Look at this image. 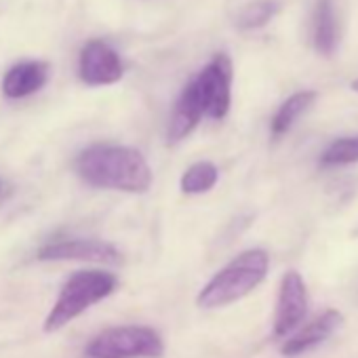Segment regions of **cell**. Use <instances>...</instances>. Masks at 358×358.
I'll list each match as a JSON object with an SVG mask.
<instances>
[{
  "label": "cell",
  "mask_w": 358,
  "mask_h": 358,
  "mask_svg": "<svg viewBox=\"0 0 358 358\" xmlns=\"http://www.w3.org/2000/svg\"><path fill=\"white\" fill-rule=\"evenodd\" d=\"M312 43L314 49L329 57L339 47V20L333 0H316L312 17Z\"/></svg>",
  "instance_id": "obj_12"
},
{
  "label": "cell",
  "mask_w": 358,
  "mask_h": 358,
  "mask_svg": "<svg viewBox=\"0 0 358 358\" xmlns=\"http://www.w3.org/2000/svg\"><path fill=\"white\" fill-rule=\"evenodd\" d=\"M314 101H316L314 91H299V93H293L289 99H285L280 108L276 110V114L272 116V122H270L272 137L280 139L282 135H287L291 127L312 108Z\"/></svg>",
  "instance_id": "obj_13"
},
{
  "label": "cell",
  "mask_w": 358,
  "mask_h": 358,
  "mask_svg": "<svg viewBox=\"0 0 358 358\" xmlns=\"http://www.w3.org/2000/svg\"><path fill=\"white\" fill-rule=\"evenodd\" d=\"M232 59L226 53H217L192 80L203 106L205 116L213 120L226 118L232 103Z\"/></svg>",
  "instance_id": "obj_5"
},
{
  "label": "cell",
  "mask_w": 358,
  "mask_h": 358,
  "mask_svg": "<svg viewBox=\"0 0 358 358\" xmlns=\"http://www.w3.org/2000/svg\"><path fill=\"white\" fill-rule=\"evenodd\" d=\"M358 162V135L339 137L320 154V166H345Z\"/></svg>",
  "instance_id": "obj_16"
},
{
  "label": "cell",
  "mask_w": 358,
  "mask_h": 358,
  "mask_svg": "<svg viewBox=\"0 0 358 358\" xmlns=\"http://www.w3.org/2000/svg\"><path fill=\"white\" fill-rule=\"evenodd\" d=\"M341 324H343V314L339 310H335V308L324 310L322 314H318L312 322L301 327L293 337H289L282 343V354L299 356V354L320 345L322 341H327Z\"/></svg>",
  "instance_id": "obj_9"
},
{
  "label": "cell",
  "mask_w": 358,
  "mask_h": 358,
  "mask_svg": "<svg viewBox=\"0 0 358 358\" xmlns=\"http://www.w3.org/2000/svg\"><path fill=\"white\" fill-rule=\"evenodd\" d=\"M164 341L150 327H112L87 345L89 358H162Z\"/></svg>",
  "instance_id": "obj_4"
},
{
  "label": "cell",
  "mask_w": 358,
  "mask_h": 358,
  "mask_svg": "<svg viewBox=\"0 0 358 358\" xmlns=\"http://www.w3.org/2000/svg\"><path fill=\"white\" fill-rule=\"evenodd\" d=\"M350 89L358 93V78H356V80H352V85H350Z\"/></svg>",
  "instance_id": "obj_17"
},
{
  "label": "cell",
  "mask_w": 358,
  "mask_h": 358,
  "mask_svg": "<svg viewBox=\"0 0 358 358\" xmlns=\"http://www.w3.org/2000/svg\"><path fill=\"white\" fill-rule=\"evenodd\" d=\"M36 259L41 262H89V264H103V266L122 264L120 251L114 245L97 241V238H72V241L49 243L38 249Z\"/></svg>",
  "instance_id": "obj_6"
},
{
  "label": "cell",
  "mask_w": 358,
  "mask_h": 358,
  "mask_svg": "<svg viewBox=\"0 0 358 358\" xmlns=\"http://www.w3.org/2000/svg\"><path fill=\"white\" fill-rule=\"evenodd\" d=\"M270 257L264 249H249L224 266L199 293L196 303L205 310L230 306L247 297L268 276Z\"/></svg>",
  "instance_id": "obj_2"
},
{
  "label": "cell",
  "mask_w": 358,
  "mask_h": 358,
  "mask_svg": "<svg viewBox=\"0 0 358 358\" xmlns=\"http://www.w3.org/2000/svg\"><path fill=\"white\" fill-rule=\"evenodd\" d=\"M120 55L103 41H89L78 57V76L89 87H108L122 78Z\"/></svg>",
  "instance_id": "obj_8"
},
{
  "label": "cell",
  "mask_w": 358,
  "mask_h": 358,
  "mask_svg": "<svg viewBox=\"0 0 358 358\" xmlns=\"http://www.w3.org/2000/svg\"><path fill=\"white\" fill-rule=\"evenodd\" d=\"M118 287V278L112 272L103 270H83L72 274L59 291L57 301L45 318L43 329L47 333H55L64 329L68 322L78 318L97 301L106 299Z\"/></svg>",
  "instance_id": "obj_3"
},
{
  "label": "cell",
  "mask_w": 358,
  "mask_h": 358,
  "mask_svg": "<svg viewBox=\"0 0 358 358\" xmlns=\"http://www.w3.org/2000/svg\"><path fill=\"white\" fill-rule=\"evenodd\" d=\"M217 179H220V169L209 160H201L188 166V171L182 175V184L179 186H182L184 194H205L215 188Z\"/></svg>",
  "instance_id": "obj_14"
},
{
  "label": "cell",
  "mask_w": 358,
  "mask_h": 358,
  "mask_svg": "<svg viewBox=\"0 0 358 358\" xmlns=\"http://www.w3.org/2000/svg\"><path fill=\"white\" fill-rule=\"evenodd\" d=\"M308 314V287L299 272L291 270L282 276L276 312H274V335L287 337L293 333Z\"/></svg>",
  "instance_id": "obj_7"
},
{
  "label": "cell",
  "mask_w": 358,
  "mask_h": 358,
  "mask_svg": "<svg viewBox=\"0 0 358 358\" xmlns=\"http://www.w3.org/2000/svg\"><path fill=\"white\" fill-rule=\"evenodd\" d=\"M49 80V66L45 62L26 59L11 66L3 78V93L9 99H24L38 93Z\"/></svg>",
  "instance_id": "obj_10"
},
{
  "label": "cell",
  "mask_w": 358,
  "mask_h": 358,
  "mask_svg": "<svg viewBox=\"0 0 358 358\" xmlns=\"http://www.w3.org/2000/svg\"><path fill=\"white\" fill-rule=\"evenodd\" d=\"M76 173L85 184L101 190L143 194L152 186V169L143 154L129 145L95 143L76 158Z\"/></svg>",
  "instance_id": "obj_1"
},
{
  "label": "cell",
  "mask_w": 358,
  "mask_h": 358,
  "mask_svg": "<svg viewBox=\"0 0 358 358\" xmlns=\"http://www.w3.org/2000/svg\"><path fill=\"white\" fill-rule=\"evenodd\" d=\"M280 11V3L278 0H253V3L245 5L238 11L236 17V26L241 30H259L264 26H268Z\"/></svg>",
  "instance_id": "obj_15"
},
{
  "label": "cell",
  "mask_w": 358,
  "mask_h": 358,
  "mask_svg": "<svg viewBox=\"0 0 358 358\" xmlns=\"http://www.w3.org/2000/svg\"><path fill=\"white\" fill-rule=\"evenodd\" d=\"M203 116H205V112H203L196 87L190 80L184 87L182 95H179V99L175 103V110H173V116H171V124H169V143H177V141L186 139L199 127Z\"/></svg>",
  "instance_id": "obj_11"
}]
</instances>
